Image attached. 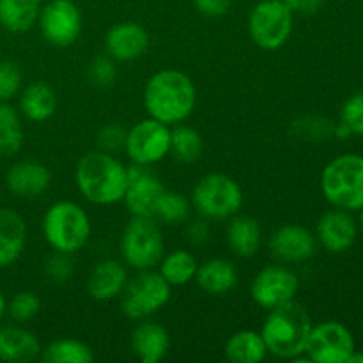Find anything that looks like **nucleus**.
<instances>
[{"label": "nucleus", "instance_id": "2eb2a0df", "mask_svg": "<svg viewBox=\"0 0 363 363\" xmlns=\"http://www.w3.org/2000/svg\"><path fill=\"white\" fill-rule=\"evenodd\" d=\"M358 236L357 220L346 209H332L319 218L315 240L330 254H344L354 245Z\"/></svg>", "mask_w": 363, "mask_h": 363}, {"label": "nucleus", "instance_id": "bb28decb", "mask_svg": "<svg viewBox=\"0 0 363 363\" xmlns=\"http://www.w3.org/2000/svg\"><path fill=\"white\" fill-rule=\"evenodd\" d=\"M266 344L261 332L241 330L234 333L225 344V357L233 363H259L264 360Z\"/></svg>", "mask_w": 363, "mask_h": 363}, {"label": "nucleus", "instance_id": "412c9836", "mask_svg": "<svg viewBox=\"0 0 363 363\" xmlns=\"http://www.w3.org/2000/svg\"><path fill=\"white\" fill-rule=\"evenodd\" d=\"M126 282V268L119 261L106 259V261L98 262L92 268L87 280V293L98 301L112 300V298H117L123 293Z\"/></svg>", "mask_w": 363, "mask_h": 363}, {"label": "nucleus", "instance_id": "a19ab883", "mask_svg": "<svg viewBox=\"0 0 363 363\" xmlns=\"http://www.w3.org/2000/svg\"><path fill=\"white\" fill-rule=\"evenodd\" d=\"M209 238V227L206 220H194L188 225V240L191 245H202Z\"/></svg>", "mask_w": 363, "mask_h": 363}, {"label": "nucleus", "instance_id": "7c9ffc66", "mask_svg": "<svg viewBox=\"0 0 363 363\" xmlns=\"http://www.w3.org/2000/svg\"><path fill=\"white\" fill-rule=\"evenodd\" d=\"M170 155L181 163H194L202 155V137L197 130L176 124L170 130Z\"/></svg>", "mask_w": 363, "mask_h": 363}, {"label": "nucleus", "instance_id": "7ed1b4c3", "mask_svg": "<svg viewBox=\"0 0 363 363\" xmlns=\"http://www.w3.org/2000/svg\"><path fill=\"white\" fill-rule=\"evenodd\" d=\"M312 319L307 308L296 300L286 301L272 308L261 328L268 353L279 358H296L305 354Z\"/></svg>", "mask_w": 363, "mask_h": 363}, {"label": "nucleus", "instance_id": "39448f33", "mask_svg": "<svg viewBox=\"0 0 363 363\" xmlns=\"http://www.w3.org/2000/svg\"><path fill=\"white\" fill-rule=\"evenodd\" d=\"M326 201L339 209L360 211L363 208V156L342 155L332 160L321 174Z\"/></svg>", "mask_w": 363, "mask_h": 363}, {"label": "nucleus", "instance_id": "4c0bfd02", "mask_svg": "<svg viewBox=\"0 0 363 363\" xmlns=\"http://www.w3.org/2000/svg\"><path fill=\"white\" fill-rule=\"evenodd\" d=\"M73 262H71L69 255L55 252L52 257L46 259L45 262V275L50 282L53 284H64L73 277Z\"/></svg>", "mask_w": 363, "mask_h": 363}, {"label": "nucleus", "instance_id": "2f4dec72", "mask_svg": "<svg viewBox=\"0 0 363 363\" xmlns=\"http://www.w3.org/2000/svg\"><path fill=\"white\" fill-rule=\"evenodd\" d=\"M188 216H190V202L186 201V197L177 191H163L155 218L162 220L163 223H169V225H177V223L186 222Z\"/></svg>", "mask_w": 363, "mask_h": 363}, {"label": "nucleus", "instance_id": "a878e982", "mask_svg": "<svg viewBox=\"0 0 363 363\" xmlns=\"http://www.w3.org/2000/svg\"><path fill=\"white\" fill-rule=\"evenodd\" d=\"M39 13L41 0H0V25L13 34L30 30Z\"/></svg>", "mask_w": 363, "mask_h": 363}, {"label": "nucleus", "instance_id": "37998d69", "mask_svg": "<svg viewBox=\"0 0 363 363\" xmlns=\"http://www.w3.org/2000/svg\"><path fill=\"white\" fill-rule=\"evenodd\" d=\"M347 363H363V353H362V351H358V353H357V350H354L353 354L350 357V360H347Z\"/></svg>", "mask_w": 363, "mask_h": 363}, {"label": "nucleus", "instance_id": "c756f323", "mask_svg": "<svg viewBox=\"0 0 363 363\" xmlns=\"http://www.w3.org/2000/svg\"><path fill=\"white\" fill-rule=\"evenodd\" d=\"M41 360L45 363H91L94 353L82 340L60 339L43 350Z\"/></svg>", "mask_w": 363, "mask_h": 363}, {"label": "nucleus", "instance_id": "c9c22d12", "mask_svg": "<svg viewBox=\"0 0 363 363\" xmlns=\"http://www.w3.org/2000/svg\"><path fill=\"white\" fill-rule=\"evenodd\" d=\"M117 78L116 60L108 55L96 57L89 66V80L98 87H110Z\"/></svg>", "mask_w": 363, "mask_h": 363}, {"label": "nucleus", "instance_id": "aec40b11", "mask_svg": "<svg viewBox=\"0 0 363 363\" xmlns=\"http://www.w3.org/2000/svg\"><path fill=\"white\" fill-rule=\"evenodd\" d=\"M170 347L169 332L162 325L144 321L133 330L131 350L142 363H158L167 357Z\"/></svg>", "mask_w": 363, "mask_h": 363}, {"label": "nucleus", "instance_id": "ddd939ff", "mask_svg": "<svg viewBox=\"0 0 363 363\" xmlns=\"http://www.w3.org/2000/svg\"><path fill=\"white\" fill-rule=\"evenodd\" d=\"M298 289H300V280H298L296 273L286 266L273 264L266 266L255 275L250 294L252 300L259 307H262L264 311H272L286 301L294 300Z\"/></svg>", "mask_w": 363, "mask_h": 363}, {"label": "nucleus", "instance_id": "4468645a", "mask_svg": "<svg viewBox=\"0 0 363 363\" xmlns=\"http://www.w3.org/2000/svg\"><path fill=\"white\" fill-rule=\"evenodd\" d=\"M163 191H165V186L149 170L147 165L133 163V167H128V190L123 201L131 215L155 218Z\"/></svg>", "mask_w": 363, "mask_h": 363}, {"label": "nucleus", "instance_id": "58836bf2", "mask_svg": "<svg viewBox=\"0 0 363 363\" xmlns=\"http://www.w3.org/2000/svg\"><path fill=\"white\" fill-rule=\"evenodd\" d=\"M195 9L208 18H220L229 13L230 0H194Z\"/></svg>", "mask_w": 363, "mask_h": 363}, {"label": "nucleus", "instance_id": "0eeeda50", "mask_svg": "<svg viewBox=\"0 0 363 363\" xmlns=\"http://www.w3.org/2000/svg\"><path fill=\"white\" fill-rule=\"evenodd\" d=\"M195 209L208 220L233 218L243 206L241 186L225 174L213 172L202 177L191 191Z\"/></svg>", "mask_w": 363, "mask_h": 363}, {"label": "nucleus", "instance_id": "79ce46f5", "mask_svg": "<svg viewBox=\"0 0 363 363\" xmlns=\"http://www.w3.org/2000/svg\"><path fill=\"white\" fill-rule=\"evenodd\" d=\"M7 312V301H6V296H4V293L0 291V321H2V318L6 315Z\"/></svg>", "mask_w": 363, "mask_h": 363}, {"label": "nucleus", "instance_id": "c85d7f7f", "mask_svg": "<svg viewBox=\"0 0 363 363\" xmlns=\"http://www.w3.org/2000/svg\"><path fill=\"white\" fill-rule=\"evenodd\" d=\"M25 142L20 116L7 101H0V158L16 155Z\"/></svg>", "mask_w": 363, "mask_h": 363}, {"label": "nucleus", "instance_id": "e433bc0d", "mask_svg": "<svg viewBox=\"0 0 363 363\" xmlns=\"http://www.w3.org/2000/svg\"><path fill=\"white\" fill-rule=\"evenodd\" d=\"M126 135L128 131L123 126H119V124H106V126H103L98 131V137H96L99 151L110 152V155L124 151Z\"/></svg>", "mask_w": 363, "mask_h": 363}, {"label": "nucleus", "instance_id": "393cba45", "mask_svg": "<svg viewBox=\"0 0 363 363\" xmlns=\"http://www.w3.org/2000/svg\"><path fill=\"white\" fill-rule=\"evenodd\" d=\"M227 243L240 257H252L257 254L262 243V230L257 220L234 215L227 227Z\"/></svg>", "mask_w": 363, "mask_h": 363}, {"label": "nucleus", "instance_id": "c03bdc74", "mask_svg": "<svg viewBox=\"0 0 363 363\" xmlns=\"http://www.w3.org/2000/svg\"><path fill=\"white\" fill-rule=\"evenodd\" d=\"M360 230H362V234H363V208L360 209Z\"/></svg>", "mask_w": 363, "mask_h": 363}, {"label": "nucleus", "instance_id": "ea45409f", "mask_svg": "<svg viewBox=\"0 0 363 363\" xmlns=\"http://www.w3.org/2000/svg\"><path fill=\"white\" fill-rule=\"evenodd\" d=\"M294 14H315L323 7L325 0H284Z\"/></svg>", "mask_w": 363, "mask_h": 363}, {"label": "nucleus", "instance_id": "f3484780", "mask_svg": "<svg viewBox=\"0 0 363 363\" xmlns=\"http://www.w3.org/2000/svg\"><path fill=\"white\" fill-rule=\"evenodd\" d=\"M149 34L137 21L116 23L105 35L106 55L119 62L137 60L147 52Z\"/></svg>", "mask_w": 363, "mask_h": 363}, {"label": "nucleus", "instance_id": "1a4fd4ad", "mask_svg": "<svg viewBox=\"0 0 363 363\" xmlns=\"http://www.w3.org/2000/svg\"><path fill=\"white\" fill-rule=\"evenodd\" d=\"M294 13L284 0H261L248 16V32L259 48L279 50L291 38Z\"/></svg>", "mask_w": 363, "mask_h": 363}, {"label": "nucleus", "instance_id": "a211bd4d", "mask_svg": "<svg viewBox=\"0 0 363 363\" xmlns=\"http://www.w3.org/2000/svg\"><path fill=\"white\" fill-rule=\"evenodd\" d=\"M52 183L50 170L43 163L27 162L14 163L6 174V186L14 197L35 199L45 194Z\"/></svg>", "mask_w": 363, "mask_h": 363}, {"label": "nucleus", "instance_id": "6ab92c4d", "mask_svg": "<svg viewBox=\"0 0 363 363\" xmlns=\"http://www.w3.org/2000/svg\"><path fill=\"white\" fill-rule=\"evenodd\" d=\"M27 243V223L9 208H0V269L13 266Z\"/></svg>", "mask_w": 363, "mask_h": 363}, {"label": "nucleus", "instance_id": "473e14b6", "mask_svg": "<svg viewBox=\"0 0 363 363\" xmlns=\"http://www.w3.org/2000/svg\"><path fill=\"white\" fill-rule=\"evenodd\" d=\"M39 311H41V300L30 291H20L7 303V314L16 323L30 321L39 314Z\"/></svg>", "mask_w": 363, "mask_h": 363}, {"label": "nucleus", "instance_id": "9d476101", "mask_svg": "<svg viewBox=\"0 0 363 363\" xmlns=\"http://www.w3.org/2000/svg\"><path fill=\"white\" fill-rule=\"evenodd\" d=\"M128 158L137 165H155L170 155V128L147 117L135 124L126 135L124 144Z\"/></svg>", "mask_w": 363, "mask_h": 363}, {"label": "nucleus", "instance_id": "5701e85b", "mask_svg": "<svg viewBox=\"0 0 363 363\" xmlns=\"http://www.w3.org/2000/svg\"><path fill=\"white\" fill-rule=\"evenodd\" d=\"M199 287L211 296H223L238 284V269L234 262L216 257L201 264L195 273Z\"/></svg>", "mask_w": 363, "mask_h": 363}, {"label": "nucleus", "instance_id": "4be33fe9", "mask_svg": "<svg viewBox=\"0 0 363 363\" xmlns=\"http://www.w3.org/2000/svg\"><path fill=\"white\" fill-rule=\"evenodd\" d=\"M41 357L38 337L20 326L0 328V362L27 363Z\"/></svg>", "mask_w": 363, "mask_h": 363}, {"label": "nucleus", "instance_id": "423d86ee", "mask_svg": "<svg viewBox=\"0 0 363 363\" xmlns=\"http://www.w3.org/2000/svg\"><path fill=\"white\" fill-rule=\"evenodd\" d=\"M165 250L162 229L156 218L133 216L121 236V255L131 268L144 272L160 264Z\"/></svg>", "mask_w": 363, "mask_h": 363}, {"label": "nucleus", "instance_id": "20e7f679", "mask_svg": "<svg viewBox=\"0 0 363 363\" xmlns=\"http://www.w3.org/2000/svg\"><path fill=\"white\" fill-rule=\"evenodd\" d=\"M43 234L53 252L73 255L91 238V220L85 209L73 201H59L43 216Z\"/></svg>", "mask_w": 363, "mask_h": 363}, {"label": "nucleus", "instance_id": "cd10ccee", "mask_svg": "<svg viewBox=\"0 0 363 363\" xmlns=\"http://www.w3.org/2000/svg\"><path fill=\"white\" fill-rule=\"evenodd\" d=\"M199 262L191 252L174 250L163 255L160 261V275L170 284V286H186L195 279Z\"/></svg>", "mask_w": 363, "mask_h": 363}, {"label": "nucleus", "instance_id": "f03ea898", "mask_svg": "<svg viewBox=\"0 0 363 363\" xmlns=\"http://www.w3.org/2000/svg\"><path fill=\"white\" fill-rule=\"evenodd\" d=\"M74 183L85 201L98 206L117 204L128 190V167L110 152H87L78 160Z\"/></svg>", "mask_w": 363, "mask_h": 363}, {"label": "nucleus", "instance_id": "f257e3e1", "mask_svg": "<svg viewBox=\"0 0 363 363\" xmlns=\"http://www.w3.org/2000/svg\"><path fill=\"white\" fill-rule=\"evenodd\" d=\"M197 105V89L186 73L163 69L152 74L144 89V106L149 117L176 126L191 116Z\"/></svg>", "mask_w": 363, "mask_h": 363}, {"label": "nucleus", "instance_id": "dca6fc26", "mask_svg": "<svg viewBox=\"0 0 363 363\" xmlns=\"http://www.w3.org/2000/svg\"><path fill=\"white\" fill-rule=\"evenodd\" d=\"M318 240L308 229L301 225H284L273 233L269 250L273 257L287 264H300L314 257Z\"/></svg>", "mask_w": 363, "mask_h": 363}, {"label": "nucleus", "instance_id": "f8f14e48", "mask_svg": "<svg viewBox=\"0 0 363 363\" xmlns=\"http://www.w3.org/2000/svg\"><path fill=\"white\" fill-rule=\"evenodd\" d=\"M43 38L55 46H69L82 32V14L73 0H52L38 18Z\"/></svg>", "mask_w": 363, "mask_h": 363}, {"label": "nucleus", "instance_id": "b1692460", "mask_svg": "<svg viewBox=\"0 0 363 363\" xmlns=\"http://www.w3.org/2000/svg\"><path fill=\"white\" fill-rule=\"evenodd\" d=\"M57 110V94L45 82L27 85L20 94V112L34 123H45Z\"/></svg>", "mask_w": 363, "mask_h": 363}, {"label": "nucleus", "instance_id": "f704fd0d", "mask_svg": "<svg viewBox=\"0 0 363 363\" xmlns=\"http://www.w3.org/2000/svg\"><path fill=\"white\" fill-rule=\"evenodd\" d=\"M21 69L13 60H0V101H9L21 89Z\"/></svg>", "mask_w": 363, "mask_h": 363}, {"label": "nucleus", "instance_id": "9b49d317", "mask_svg": "<svg viewBox=\"0 0 363 363\" xmlns=\"http://www.w3.org/2000/svg\"><path fill=\"white\" fill-rule=\"evenodd\" d=\"M353 351V335L337 321H325L312 326L305 346V354L314 363H347Z\"/></svg>", "mask_w": 363, "mask_h": 363}, {"label": "nucleus", "instance_id": "6e6552de", "mask_svg": "<svg viewBox=\"0 0 363 363\" xmlns=\"http://www.w3.org/2000/svg\"><path fill=\"white\" fill-rule=\"evenodd\" d=\"M172 286L160 272L144 269L131 282H126L121 293V311L128 319L144 321L169 303Z\"/></svg>", "mask_w": 363, "mask_h": 363}, {"label": "nucleus", "instance_id": "a18cd8bd", "mask_svg": "<svg viewBox=\"0 0 363 363\" xmlns=\"http://www.w3.org/2000/svg\"><path fill=\"white\" fill-rule=\"evenodd\" d=\"M362 328H363V323H362Z\"/></svg>", "mask_w": 363, "mask_h": 363}, {"label": "nucleus", "instance_id": "72a5a7b5", "mask_svg": "<svg viewBox=\"0 0 363 363\" xmlns=\"http://www.w3.org/2000/svg\"><path fill=\"white\" fill-rule=\"evenodd\" d=\"M340 124L347 128L351 135L363 137V91L351 96L340 110Z\"/></svg>", "mask_w": 363, "mask_h": 363}]
</instances>
